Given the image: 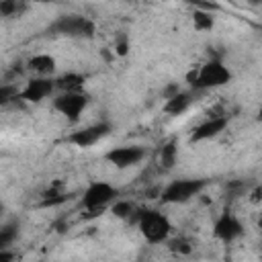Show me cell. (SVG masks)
Returning <instances> with one entry per match:
<instances>
[{
  "label": "cell",
  "instance_id": "cell-1",
  "mask_svg": "<svg viewBox=\"0 0 262 262\" xmlns=\"http://www.w3.org/2000/svg\"><path fill=\"white\" fill-rule=\"evenodd\" d=\"M188 84L196 90H209V88H221L231 82V72L227 66H223L219 59H209L199 68H192L186 76Z\"/></svg>",
  "mask_w": 262,
  "mask_h": 262
},
{
  "label": "cell",
  "instance_id": "cell-2",
  "mask_svg": "<svg viewBox=\"0 0 262 262\" xmlns=\"http://www.w3.org/2000/svg\"><path fill=\"white\" fill-rule=\"evenodd\" d=\"M137 227L143 235L145 242L149 244H162L168 242L170 233H172V223L170 219L158 211V209H147V211H139L137 215Z\"/></svg>",
  "mask_w": 262,
  "mask_h": 262
},
{
  "label": "cell",
  "instance_id": "cell-3",
  "mask_svg": "<svg viewBox=\"0 0 262 262\" xmlns=\"http://www.w3.org/2000/svg\"><path fill=\"white\" fill-rule=\"evenodd\" d=\"M205 180L201 178H180V180H172L168 186L162 188L160 199L166 205H180V203H188L190 199L199 196L205 188Z\"/></svg>",
  "mask_w": 262,
  "mask_h": 262
},
{
  "label": "cell",
  "instance_id": "cell-4",
  "mask_svg": "<svg viewBox=\"0 0 262 262\" xmlns=\"http://www.w3.org/2000/svg\"><path fill=\"white\" fill-rule=\"evenodd\" d=\"M49 31L63 37H92L96 27L90 18L82 14H61L51 23Z\"/></svg>",
  "mask_w": 262,
  "mask_h": 262
},
{
  "label": "cell",
  "instance_id": "cell-5",
  "mask_svg": "<svg viewBox=\"0 0 262 262\" xmlns=\"http://www.w3.org/2000/svg\"><path fill=\"white\" fill-rule=\"evenodd\" d=\"M90 98L86 92L82 90H66V92H59L55 98H53V108L63 115L70 123H76L80 121L82 113L86 111Z\"/></svg>",
  "mask_w": 262,
  "mask_h": 262
},
{
  "label": "cell",
  "instance_id": "cell-6",
  "mask_svg": "<svg viewBox=\"0 0 262 262\" xmlns=\"http://www.w3.org/2000/svg\"><path fill=\"white\" fill-rule=\"evenodd\" d=\"M119 196V190L111 184V182H104V180H94L86 186L84 194H82V207L90 213L94 211H100L104 209L108 203L117 201Z\"/></svg>",
  "mask_w": 262,
  "mask_h": 262
},
{
  "label": "cell",
  "instance_id": "cell-7",
  "mask_svg": "<svg viewBox=\"0 0 262 262\" xmlns=\"http://www.w3.org/2000/svg\"><path fill=\"white\" fill-rule=\"evenodd\" d=\"M111 129H113L111 123L98 121V123H92V125L82 127V129H78V131H72V133L68 135V141H70L72 145H76V147L86 149V147H92V145H96L98 141H102V139L111 133Z\"/></svg>",
  "mask_w": 262,
  "mask_h": 262
},
{
  "label": "cell",
  "instance_id": "cell-8",
  "mask_svg": "<svg viewBox=\"0 0 262 262\" xmlns=\"http://www.w3.org/2000/svg\"><path fill=\"white\" fill-rule=\"evenodd\" d=\"M213 235L217 239L225 242V244H231V242H235L237 237L244 235V225L233 213L223 211L213 223Z\"/></svg>",
  "mask_w": 262,
  "mask_h": 262
},
{
  "label": "cell",
  "instance_id": "cell-9",
  "mask_svg": "<svg viewBox=\"0 0 262 262\" xmlns=\"http://www.w3.org/2000/svg\"><path fill=\"white\" fill-rule=\"evenodd\" d=\"M143 156H145V151L139 145H119V147L108 149L104 154V160L108 164H113L115 168L123 170V168H131V166L139 164L143 160Z\"/></svg>",
  "mask_w": 262,
  "mask_h": 262
},
{
  "label": "cell",
  "instance_id": "cell-10",
  "mask_svg": "<svg viewBox=\"0 0 262 262\" xmlns=\"http://www.w3.org/2000/svg\"><path fill=\"white\" fill-rule=\"evenodd\" d=\"M57 88L55 80H51L49 76H35L31 78L25 88L20 90V100H27V102H41L43 98L51 96L53 90Z\"/></svg>",
  "mask_w": 262,
  "mask_h": 262
},
{
  "label": "cell",
  "instance_id": "cell-11",
  "mask_svg": "<svg viewBox=\"0 0 262 262\" xmlns=\"http://www.w3.org/2000/svg\"><path fill=\"white\" fill-rule=\"evenodd\" d=\"M229 119L225 115H213L209 119H205L203 123H199L192 131H190V141L196 143V141H207V139H213L217 135H221L227 127Z\"/></svg>",
  "mask_w": 262,
  "mask_h": 262
},
{
  "label": "cell",
  "instance_id": "cell-12",
  "mask_svg": "<svg viewBox=\"0 0 262 262\" xmlns=\"http://www.w3.org/2000/svg\"><path fill=\"white\" fill-rule=\"evenodd\" d=\"M190 102H192V94L178 90L174 96H168V98H166L164 111H166L168 115H172V117H178V115H182V113L190 106Z\"/></svg>",
  "mask_w": 262,
  "mask_h": 262
},
{
  "label": "cell",
  "instance_id": "cell-13",
  "mask_svg": "<svg viewBox=\"0 0 262 262\" xmlns=\"http://www.w3.org/2000/svg\"><path fill=\"white\" fill-rule=\"evenodd\" d=\"M29 70H33L37 76H51L55 72V59L49 53H37L27 61Z\"/></svg>",
  "mask_w": 262,
  "mask_h": 262
},
{
  "label": "cell",
  "instance_id": "cell-14",
  "mask_svg": "<svg viewBox=\"0 0 262 262\" xmlns=\"http://www.w3.org/2000/svg\"><path fill=\"white\" fill-rule=\"evenodd\" d=\"M84 82H86V78L82 74H78V72H68V74H63V76H59L55 80V84H57V88L61 92H66V90H82Z\"/></svg>",
  "mask_w": 262,
  "mask_h": 262
},
{
  "label": "cell",
  "instance_id": "cell-15",
  "mask_svg": "<svg viewBox=\"0 0 262 262\" xmlns=\"http://www.w3.org/2000/svg\"><path fill=\"white\" fill-rule=\"evenodd\" d=\"M176 156H178L176 139L166 141V143L162 145V149H160V164H162V168H166V170L174 168V164H176Z\"/></svg>",
  "mask_w": 262,
  "mask_h": 262
},
{
  "label": "cell",
  "instance_id": "cell-16",
  "mask_svg": "<svg viewBox=\"0 0 262 262\" xmlns=\"http://www.w3.org/2000/svg\"><path fill=\"white\" fill-rule=\"evenodd\" d=\"M192 27L196 31H211L215 27V18H213V12L211 10H203V8H196L192 12Z\"/></svg>",
  "mask_w": 262,
  "mask_h": 262
},
{
  "label": "cell",
  "instance_id": "cell-17",
  "mask_svg": "<svg viewBox=\"0 0 262 262\" xmlns=\"http://www.w3.org/2000/svg\"><path fill=\"white\" fill-rule=\"evenodd\" d=\"M111 211H113L115 217L127 219V217H131V215L135 213V205H133L131 201H115V205H113Z\"/></svg>",
  "mask_w": 262,
  "mask_h": 262
},
{
  "label": "cell",
  "instance_id": "cell-18",
  "mask_svg": "<svg viewBox=\"0 0 262 262\" xmlns=\"http://www.w3.org/2000/svg\"><path fill=\"white\" fill-rule=\"evenodd\" d=\"M16 231H18V225H16V223L4 225V227L0 229V250H2V248H8V246L14 242Z\"/></svg>",
  "mask_w": 262,
  "mask_h": 262
},
{
  "label": "cell",
  "instance_id": "cell-19",
  "mask_svg": "<svg viewBox=\"0 0 262 262\" xmlns=\"http://www.w3.org/2000/svg\"><path fill=\"white\" fill-rule=\"evenodd\" d=\"M25 8V2L18 0H0V12L2 16H16Z\"/></svg>",
  "mask_w": 262,
  "mask_h": 262
},
{
  "label": "cell",
  "instance_id": "cell-20",
  "mask_svg": "<svg viewBox=\"0 0 262 262\" xmlns=\"http://www.w3.org/2000/svg\"><path fill=\"white\" fill-rule=\"evenodd\" d=\"M68 196L63 194V192H59V190H55V188H49L45 194H43V205L47 207H51V205H59V203H63Z\"/></svg>",
  "mask_w": 262,
  "mask_h": 262
},
{
  "label": "cell",
  "instance_id": "cell-21",
  "mask_svg": "<svg viewBox=\"0 0 262 262\" xmlns=\"http://www.w3.org/2000/svg\"><path fill=\"white\" fill-rule=\"evenodd\" d=\"M168 248L176 254H190V244L184 237H176V239H168Z\"/></svg>",
  "mask_w": 262,
  "mask_h": 262
},
{
  "label": "cell",
  "instance_id": "cell-22",
  "mask_svg": "<svg viewBox=\"0 0 262 262\" xmlns=\"http://www.w3.org/2000/svg\"><path fill=\"white\" fill-rule=\"evenodd\" d=\"M186 2H190V4H194L196 8H203V10H215V8H217V4L211 2V0H186Z\"/></svg>",
  "mask_w": 262,
  "mask_h": 262
},
{
  "label": "cell",
  "instance_id": "cell-23",
  "mask_svg": "<svg viewBox=\"0 0 262 262\" xmlns=\"http://www.w3.org/2000/svg\"><path fill=\"white\" fill-rule=\"evenodd\" d=\"M127 49H129V43H127L125 37H121V39L115 43V51H117L119 55H127Z\"/></svg>",
  "mask_w": 262,
  "mask_h": 262
},
{
  "label": "cell",
  "instance_id": "cell-24",
  "mask_svg": "<svg viewBox=\"0 0 262 262\" xmlns=\"http://www.w3.org/2000/svg\"><path fill=\"white\" fill-rule=\"evenodd\" d=\"M256 119L262 123V102H260V106H258V113H256Z\"/></svg>",
  "mask_w": 262,
  "mask_h": 262
},
{
  "label": "cell",
  "instance_id": "cell-25",
  "mask_svg": "<svg viewBox=\"0 0 262 262\" xmlns=\"http://www.w3.org/2000/svg\"><path fill=\"white\" fill-rule=\"evenodd\" d=\"M18 2H25L27 4V2H51V0H18Z\"/></svg>",
  "mask_w": 262,
  "mask_h": 262
},
{
  "label": "cell",
  "instance_id": "cell-26",
  "mask_svg": "<svg viewBox=\"0 0 262 262\" xmlns=\"http://www.w3.org/2000/svg\"><path fill=\"white\" fill-rule=\"evenodd\" d=\"M260 227H262V221H260Z\"/></svg>",
  "mask_w": 262,
  "mask_h": 262
},
{
  "label": "cell",
  "instance_id": "cell-27",
  "mask_svg": "<svg viewBox=\"0 0 262 262\" xmlns=\"http://www.w3.org/2000/svg\"><path fill=\"white\" fill-rule=\"evenodd\" d=\"M129 2H131V0H129Z\"/></svg>",
  "mask_w": 262,
  "mask_h": 262
}]
</instances>
